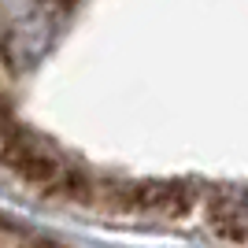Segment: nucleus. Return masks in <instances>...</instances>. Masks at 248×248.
I'll use <instances>...</instances> for the list:
<instances>
[{
    "label": "nucleus",
    "mask_w": 248,
    "mask_h": 248,
    "mask_svg": "<svg viewBox=\"0 0 248 248\" xmlns=\"http://www.w3.org/2000/svg\"><path fill=\"white\" fill-rule=\"evenodd\" d=\"M200 186L186 178H155L137 186H108L93 189L89 204H100L108 215L130 218V222H178L197 207Z\"/></svg>",
    "instance_id": "f03ea898"
},
{
    "label": "nucleus",
    "mask_w": 248,
    "mask_h": 248,
    "mask_svg": "<svg viewBox=\"0 0 248 248\" xmlns=\"http://www.w3.org/2000/svg\"><path fill=\"white\" fill-rule=\"evenodd\" d=\"M207 226L226 245H248V186H218L207 200Z\"/></svg>",
    "instance_id": "7ed1b4c3"
},
{
    "label": "nucleus",
    "mask_w": 248,
    "mask_h": 248,
    "mask_svg": "<svg viewBox=\"0 0 248 248\" xmlns=\"http://www.w3.org/2000/svg\"><path fill=\"white\" fill-rule=\"evenodd\" d=\"M0 248H63V245L52 237H37V233H26L19 226L0 222Z\"/></svg>",
    "instance_id": "20e7f679"
},
{
    "label": "nucleus",
    "mask_w": 248,
    "mask_h": 248,
    "mask_svg": "<svg viewBox=\"0 0 248 248\" xmlns=\"http://www.w3.org/2000/svg\"><path fill=\"white\" fill-rule=\"evenodd\" d=\"M0 163L19 182L41 189L48 197L78 200V204L93 200V189H96L93 182L63 152H56L48 141H41L37 134L22 130V126H0Z\"/></svg>",
    "instance_id": "f257e3e1"
}]
</instances>
